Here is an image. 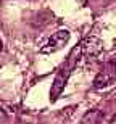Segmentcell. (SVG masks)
I'll use <instances>...</instances> for the list:
<instances>
[{
  "label": "cell",
  "instance_id": "4",
  "mask_svg": "<svg viewBox=\"0 0 116 124\" xmlns=\"http://www.w3.org/2000/svg\"><path fill=\"white\" fill-rule=\"evenodd\" d=\"M81 55H82V58H87V60H90V58H95V56L100 55V52H102V42H100V39H97V37H85L82 42H81Z\"/></svg>",
  "mask_w": 116,
  "mask_h": 124
},
{
  "label": "cell",
  "instance_id": "1",
  "mask_svg": "<svg viewBox=\"0 0 116 124\" xmlns=\"http://www.w3.org/2000/svg\"><path fill=\"white\" fill-rule=\"evenodd\" d=\"M81 56H82L81 55V47L77 45L71 50V53L68 55L66 61L63 63V66L58 69V73H56L55 79H53V82H52V89H50V100L52 101H56L58 97L61 95V92H63V89H65L66 82H68V79H70V76H71V73H73L74 68L77 66Z\"/></svg>",
  "mask_w": 116,
  "mask_h": 124
},
{
  "label": "cell",
  "instance_id": "5",
  "mask_svg": "<svg viewBox=\"0 0 116 124\" xmlns=\"http://www.w3.org/2000/svg\"><path fill=\"white\" fill-rule=\"evenodd\" d=\"M103 119V113L100 110H90L84 115L81 124H100Z\"/></svg>",
  "mask_w": 116,
  "mask_h": 124
},
{
  "label": "cell",
  "instance_id": "6",
  "mask_svg": "<svg viewBox=\"0 0 116 124\" xmlns=\"http://www.w3.org/2000/svg\"><path fill=\"white\" fill-rule=\"evenodd\" d=\"M2 48H3V44H2V40H0V52H2Z\"/></svg>",
  "mask_w": 116,
  "mask_h": 124
},
{
  "label": "cell",
  "instance_id": "3",
  "mask_svg": "<svg viewBox=\"0 0 116 124\" xmlns=\"http://www.w3.org/2000/svg\"><path fill=\"white\" fill-rule=\"evenodd\" d=\"M68 40H70V31L60 29L55 34H52V37L47 40V44L40 48V53H55L60 48H63L68 44Z\"/></svg>",
  "mask_w": 116,
  "mask_h": 124
},
{
  "label": "cell",
  "instance_id": "2",
  "mask_svg": "<svg viewBox=\"0 0 116 124\" xmlns=\"http://www.w3.org/2000/svg\"><path fill=\"white\" fill-rule=\"evenodd\" d=\"M116 79V63L115 61H107L97 74V78L93 79V89H103L108 87L110 84L115 82Z\"/></svg>",
  "mask_w": 116,
  "mask_h": 124
}]
</instances>
